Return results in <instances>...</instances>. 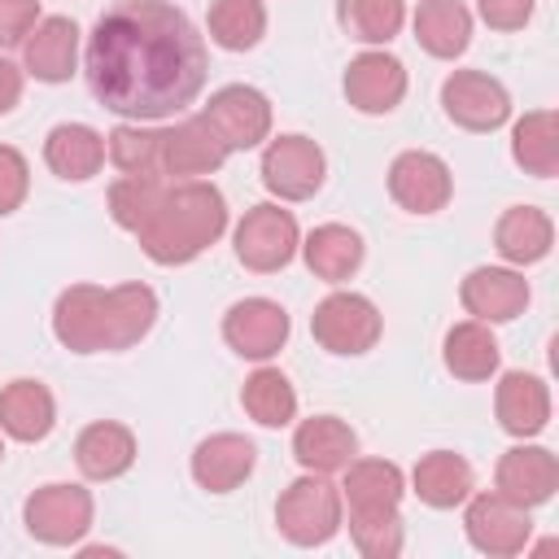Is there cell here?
<instances>
[{
    "label": "cell",
    "mask_w": 559,
    "mask_h": 559,
    "mask_svg": "<svg viewBox=\"0 0 559 559\" xmlns=\"http://www.w3.org/2000/svg\"><path fill=\"white\" fill-rule=\"evenodd\" d=\"M493 415H498V428L515 441H528L537 437L546 424H550V389L542 376L533 371H507L493 389Z\"/></svg>",
    "instance_id": "d6986e66"
},
{
    "label": "cell",
    "mask_w": 559,
    "mask_h": 559,
    "mask_svg": "<svg viewBox=\"0 0 559 559\" xmlns=\"http://www.w3.org/2000/svg\"><path fill=\"white\" fill-rule=\"evenodd\" d=\"M201 118L210 122V131L223 140L227 153L258 148L262 140H271V100L249 83L218 87L210 96V105L201 109Z\"/></svg>",
    "instance_id": "30bf717a"
},
{
    "label": "cell",
    "mask_w": 559,
    "mask_h": 559,
    "mask_svg": "<svg viewBox=\"0 0 559 559\" xmlns=\"http://www.w3.org/2000/svg\"><path fill=\"white\" fill-rule=\"evenodd\" d=\"M441 109L463 131H498L511 118V96L485 70H454L441 83Z\"/></svg>",
    "instance_id": "8fae6325"
},
{
    "label": "cell",
    "mask_w": 559,
    "mask_h": 559,
    "mask_svg": "<svg viewBox=\"0 0 559 559\" xmlns=\"http://www.w3.org/2000/svg\"><path fill=\"white\" fill-rule=\"evenodd\" d=\"M341 489L323 476V472H306L301 480H293L280 502H275V524L293 546H323L341 533Z\"/></svg>",
    "instance_id": "277c9868"
},
{
    "label": "cell",
    "mask_w": 559,
    "mask_h": 559,
    "mask_svg": "<svg viewBox=\"0 0 559 559\" xmlns=\"http://www.w3.org/2000/svg\"><path fill=\"white\" fill-rule=\"evenodd\" d=\"M22 87H26V70H17L9 57H0V118H4L9 109H17Z\"/></svg>",
    "instance_id": "60d3db41"
},
{
    "label": "cell",
    "mask_w": 559,
    "mask_h": 559,
    "mask_svg": "<svg viewBox=\"0 0 559 559\" xmlns=\"http://www.w3.org/2000/svg\"><path fill=\"white\" fill-rule=\"evenodd\" d=\"M459 301L480 323H511L528 306V280L515 266H476L459 284Z\"/></svg>",
    "instance_id": "2e32d148"
},
{
    "label": "cell",
    "mask_w": 559,
    "mask_h": 559,
    "mask_svg": "<svg viewBox=\"0 0 559 559\" xmlns=\"http://www.w3.org/2000/svg\"><path fill=\"white\" fill-rule=\"evenodd\" d=\"M231 240H236V258L249 271L271 275V271H284L297 258L301 231H297L293 210H284L275 201H262V205L245 210V218L236 223V236Z\"/></svg>",
    "instance_id": "52a82bcc"
},
{
    "label": "cell",
    "mask_w": 559,
    "mask_h": 559,
    "mask_svg": "<svg viewBox=\"0 0 559 559\" xmlns=\"http://www.w3.org/2000/svg\"><path fill=\"white\" fill-rule=\"evenodd\" d=\"M44 162L66 183H87L105 166V135L87 122H57L44 140Z\"/></svg>",
    "instance_id": "603a6c76"
},
{
    "label": "cell",
    "mask_w": 559,
    "mask_h": 559,
    "mask_svg": "<svg viewBox=\"0 0 559 559\" xmlns=\"http://www.w3.org/2000/svg\"><path fill=\"white\" fill-rule=\"evenodd\" d=\"M162 188H166V179H157V175H122V179H114L109 183V218L122 231H135L148 218V210L157 205Z\"/></svg>",
    "instance_id": "d590c367"
},
{
    "label": "cell",
    "mask_w": 559,
    "mask_h": 559,
    "mask_svg": "<svg viewBox=\"0 0 559 559\" xmlns=\"http://www.w3.org/2000/svg\"><path fill=\"white\" fill-rule=\"evenodd\" d=\"M288 310L271 297H245L236 301L227 314H223V341L240 354V358H253V362H266L284 349L288 341Z\"/></svg>",
    "instance_id": "4fadbf2b"
},
{
    "label": "cell",
    "mask_w": 559,
    "mask_h": 559,
    "mask_svg": "<svg viewBox=\"0 0 559 559\" xmlns=\"http://www.w3.org/2000/svg\"><path fill=\"white\" fill-rule=\"evenodd\" d=\"M293 459L306 472H345L358 459V432L336 415H310L293 432Z\"/></svg>",
    "instance_id": "44dd1931"
},
{
    "label": "cell",
    "mask_w": 559,
    "mask_h": 559,
    "mask_svg": "<svg viewBox=\"0 0 559 559\" xmlns=\"http://www.w3.org/2000/svg\"><path fill=\"white\" fill-rule=\"evenodd\" d=\"M39 22V0H0V48H17Z\"/></svg>",
    "instance_id": "f35d334b"
},
{
    "label": "cell",
    "mask_w": 559,
    "mask_h": 559,
    "mask_svg": "<svg viewBox=\"0 0 559 559\" xmlns=\"http://www.w3.org/2000/svg\"><path fill=\"white\" fill-rule=\"evenodd\" d=\"M105 157L122 175H157L162 179V131L144 122H118L105 135Z\"/></svg>",
    "instance_id": "e575fe53"
},
{
    "label": "cell",
    "mask_w": 559,
    "mask_h": 559,
    "mask_svg": "<svg viewBox=\"0 0 559 559\" xmlns=\"http://www.w3.org/2000/svg\"><path fill=\"white\" fill-rule=\"evenodd\" d=\"M328 157L310 135H275L262 148V183L280 201H310L323 188Z\"/></svg>",
    "instance_id": "ba28073f"
},
{
    "label": "cell",
    "mask_w": 559,
    "mask_h": 559,
    "mask_svg": "<svg viewBox=\"0 0 559 559\" xmlns=\"http://www.w3.org/2000/svg\"><path fill=\"white\" fill-rule=\"evenodd\" d=\"M31 192V166L13 144H0V218H9L13 210H22Z\"/></svg>",
    "instance_id": "74e56055"
},
{
    "label": "cell",
    "mask_w": 559,
    "mask_h": 559,
    "mask_svg": "<svg viewBox=\"0 0 559 559\" xmlns=\"http://www.w3.org/2000/svg\"><path fill=\"white\" fill-rule=\"evenodd\" d=\"M463 533H467V542H472L480 555L511 559V555H520V550L528 546L533 520H528V507L502 498L498 489H493V493H467Z\"/></svg>",
    "instance_id": "9c48e42d"
},
{
    "label": "cell",
    "mask_w": 559,
    "mask_h": 559,
    "mask_svg": "<svg viewBox=\"0 0 559 559\" xmlns=\"http://www.w3.org/2000/svg\"><path fill=\"white\" fill-rule=\"evenodd\" d=\"M411 489L424 507L432 511H450V507H463L467 493L476 489V476H472V463L454 450H428L415 472H411Z\"/></svg>",
    "instance_id": "4316f807"
},
{
    "label": "cell",
    "mask_w": 559,
    "mask_h": 559,
    "mask_svg": "<svg viewBox=\"0 0 559 559\" xmlns=\"http://www.w3.org/2000/svg\"><path fill=\"white\" fill-rule=\"evenodd\" d=\"M74 463L87 480H118L135 463V437L118 419H96L74 441Z\"/></svg>",
    "instance_id": "484cf974"
},
{
    "label": "cell",
    "mask_w": 559,
    "mask_h": 559,
    "mask_svg": "<svg viewBox=\"0 0 559 559\" xmlns=\"http://www.w3.org/2000/svg\"><path fill=\"white\" fill-rule=\"evenodd\" d=\"M223 162H227V148L201 114L162 131V179H201V175H214Z\"/></svg>",
    "instance_id": "e0dca14e"
},
{
    "label": "cell",
    "mask_w": 559,
    "mask_h": 559,
    "mask_svg": "<svg viewBox=\"0 0 559 559\" xmlns=\"http://www.w3.org/2000/svg\"><path fill=\"white\" fill-rule=\"evenodd\" d=\"M57 424V402L44 380H9L0 389V432L31 445L44 441Z\"/></svg>",
    "instance_id": "cb8c5ba5"
},
{
    "label": "cell",
    "mask_w": 559,
    "mask_h": 559,
    "mask_svg": "<svg viewBox=\"0 0 559 559\" xmlns=\"http://www.w3.org/2000/svg\"><path fill=\"white\" fill-rule=\"evenodd\" d=\"M389 197L406 210V214H437L450 205L454 197V175L450 166L428 153V148H406L393 157L389 166Z\"/></svg>",
    "instance_id": "7c38bea8"
},
{
    "label": "cell",
    "mask_w": 559,
    "mask_h": 559,
    "mask_svg": "<svg viewBox=\"0 0 559 559\" xmlns=\"http://www.w3.org/2000/svg\"><path fill=\"white\" fill-rule=\"evenodd\" d=\"M297 249H301L310 275L314 280H328V284L349 280L362 266V253H367L362 249V236L354 227H345V223H319Z\"/></svg>",
    "instance_id": "f546056e"
},
{
    "label": "cell",
    "mask_w": 559,
    "mask_h": 559,
    "mask_svg": "<svg viewBox=\"0 0 559 559\" xmlns=\"http://www.w3.org/2000/svg\"><path fill=\"white\" fill-rule=\"evenodd\" d=\"M205 31L227 52H249L266 35V4L262 0H210Z\"/></svg>",
    "instance_id": "d6a6232c"
},
{
    "label": "cell",
    "mask_w": 559,
    "mask_h": 559,
    "mask_svg": "<svg viewBox=\"0 0 559 559\" xmlns=\"http://www.w3.org/2000/svg\"><path fill=\"white\" fill-rule=\"evenodd\" d=\"M22 66L39 83H66L79 70V26L66 13L39 17L35 31L22 39Z\"/></svg>",
    "instance_id": "ac0fdd59"
},
{
    "label": "cell",
    "mask_w": 559,
    "mask_h": 559,
    "mask_svg": "<svg viewBox=\"0 0 559 559\" xmlns=\"http://www.w3.org/2000/svg\"><path fill=\"white\" fill-rule=\"evenodd\" d=\"M227 231V201L210 179H175L162 188L148 218L135 227V240L148 262L183 266L201 258Z\"/></svg>",
    "instance_id": "3957f363"
},
{
    "label": "cell",
    "mask_w": 559,
    "mask_h": 559,
    "mask_svg": "<svg viewBox=\"0 0 559 559\" xmlns=\"http://www.w3.org/2000/svg\"><path fill=\"white\" fill-rule=\"evenodd\" d=\"M415 39L428 57L454 61L472 44V13L463 0H419L415 9Z\"/></svg>",
    "instance_id": "f1b7e54d"
},
{
    "label": "cell",
    "mask_w": 559,
    "mask_h": 559,
    "mask_svg": "<svg viewBox=\"0 0 559 559\" xmlns=\"http://www.w3.org/2000/svg\"><path fill=\"white\" fill-rule=\"evenodd\" d=\"M341 87L358 114H393L406 96V66L384 48H367L345 66Z\"/></svg>",
    "instance_id": "5bb4252c"
},
{
    "label": "cell",
    "mask_w": 559,
    "mask_h": 559,
    "mask_svg": "<svg viewBox=\"0 0 559 559\" xmlns=\"http://www.w3.org/2000/svg\"><path fill=\"white\" fill-rule=\"evenodd\" d=\"M157 323V293L148 284H70L52 306V336L70 354H122Z\"/></svg>",
    "instance_id": "7a4b0ae2"
},
{
    "label": "cell",
    "mask_w": 559,
    "mask_h": 559,
    "mask_svg": "<svg viewBox=\"0 0 559 559\" xmlns=\"http://www.w3.org/2000/svg\"><path fill=\"white\" fill-rule=\"evenodd\" d=\"M349 542L367 559H393L402 550V520H397V511H389V515H349Z\"/></svg>",
    "instance_id": "8d00e7d4"
},
{
    "label": "cell",
    "mask_w": 559,
    "mask_h": 559,
    "mask_svg": "<svg viewBox=\"0 0 559 559\" xmlns=\"http://www.w3.org/2000/svg\"><path fill=\"white\" fill-rule=\"evenodd\" d=\"M402 493H406V476L389 459H354L345 467L341 502L349 507V515H389L402 507Z\"/></svg>",
    "instance_id": "7402d4cb"
},
{
    "label": "cell",
    "mask_w": 559,
    "mask_h": 559,
    "mask_svg": "<svg viewBox=\"0 0 559 559\" xmlns=\"http://www.w3.org/2000/svg\"><path fill=\"white\" fill-rule=\"evenodd\" d=\"M258 467V445L240 432H214L192 450V480L205 493H231Z\"/></svg>",
    "instance_id": "ffe728a7"
},
{
    "label": "cell",
    "mask_w": 559,
    "mask_h": 559,
    "mask_svg": "<svg viewBox=\"0 0 559 559\" xmlns=\"http://www.w3.org/2000/svg\"><path fill=\"white\" fill-rule=\"evenodd\" d=\"M310 332L328 354L358 358V354L376 349L384 319H380L376 301L362 293H328L310 314Z\"/></svg>",
    "instance_id": "8992f818"
},
{
    "label": "cell",
    "mask_w": 559,
    "mask_h": 559,
    "mask_svg": "<svg viewBox=\"0 0 559 559\" xmlns=\"http://www.w3.org/2000/svg\"><path fill=\"white\" fill-rule=\"evenodd\" d=\"M0 463H4V441H0Z\"/></svg>",
    "instance_id": "b9f144b4"
},
{
    "label": "cell",
    "mask_w": 559,
    "mask_h": 559,
    "mask_svg": "<svg viewBox=\"0 0 559 559\" xmlns=\"http://www.w3.org/2000/svg\"><path fill=\"white\" fill-rule=\"evenodd\" d=\"M493 489L502 498H511V502L533 511V507L555 498V489H559V459L546 445L520 441V445L502 450V459L493 467Z\"/></svg>",
    "instance_id": "9a60e30c"
},
{
    "label": "cell",
    "mask_w": 559,
    "mask_h": 559,
    "mask_svg": "<svg viewBox=\"0 0 559 559\" xmlns=\"http://www.w3.org/2000/svg\"><path fill=\"white\" fill-rule=\"evenodd\" d=\"M87 87L127 122H162L205 87V39L166 0H118L87 35Z\"/></svg>",
    "instance_id": "6da1fadb"
},
{
    "label": "cell",
    "mask_w": 559,
    "mask_h": 559,
    "mask_svg": "<svg viewBox=\"0 0 559 559\" xmlns=\"http://www.w3.org/2000/svg\"><path fill=\"white\" fill-rule=\"evenodd\" d=\"M537 0H476V13L489 31H520L533 17Z\"/></svg>",
    "instance_id": "ab89813d"
},
{
    "label": "cell",
    "mask_w": 559,
    "mask_h": 559,
    "mask_svg": "<svg viewBox=\"0 0 559 559\" xmlns=\"http://www.w3.org/2000/svg\"><path fill=\"white\" fill-rule=\"evenodd\" d=\"M441 362L454 380H467V384H480L489 376H498V362H502V349L489 332V323L480 319H463L445 332L441 341Z\"/></svg>",
    "instance_id": "83f0119b"
},
{
    "label": "cell",
    "mask_w": 559,
    "mask_h": 559,
    "mask_svg": "<svg viewBox=\"0 0 559 559\" xmlns=\"http://www.w3.org/2000/svg\"><path fill=\"white\" fill-rule=\"evenodd\" d=\"M511 157L524 175L555 179L559 175V118L555 109H528L511 127Z\"/></svg>",
    "instance_id": "4dcf8cb0"
},
{
    "label": "cell",
    "mask_w": 559,
    "mask_h": 559,
    "mask_svg": "<svg viewBox=\"0 0 559 559\" xmlns=\"http://www.w3.org/2000/svg\"><path fill=\"white\" fill-rule=\"evenodd\" d=\"M240 406L262 428H284L297 419V389L280 367H258L240 384Z\"/></svg>",
    "instance_id": "1f68e13d"
},
{
    "label": "cell",
    "mask_w": 559,
    "mask_h": 559,
    "mask_svg": "<svg viewBox=\"0 0 559 559\" xmlns=\"http://www.w3.org/2000/svg\"><path fill=\"white\" fill-rule=\"evenodd\" d=\"M92 515H96L92 493L83 485H66V480L39 485L22 502V524L44 546H79L92 528Z\"/></svg>",
    "instance_id": "5b68a950"
},
{
    "label": "cell",
    "mask_w": 559,
    "mask_h": 559,
    "mask_svg": "<svg viewBox=\"0 0 559 559\" xmlns=\"http://www.w3.org/2000/svg\"><path fill=\"white\" fill-rule=\"evenodd\" d=\"M336 22L349 39L367 48H384L389 39H397L406 22V4L402 0H336Z\"/></svg>",
    "instance_id": "836d02e7"
},
{
    "label": "cell",
    "mask_w": 559,
    "mask_h": 559,
    "mask_svg": "<svg viewBox=\"0 0 559 559\" xmlns=\"http://www.w3.org/2000/svg\"><path fill=\"white\" fill-rule=\"evenodd\" d=\"M555 245V223L537 205H511L493 223V249L507 266H533L550 253Z\"/></svg>",
    "instance_id": "d4e9b609"
}]
</instances>
